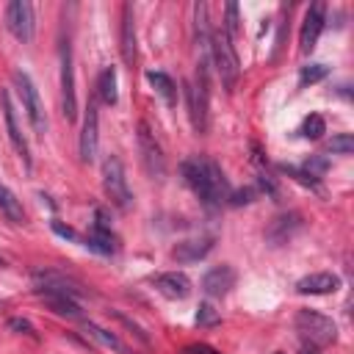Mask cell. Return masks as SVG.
Listing matches in <instances>:
<instances>
[{"label": "cell", "mask_w": 354, "mask_h": 354, "mask_svg": "<svg viewBox=\"0 0 354 354\" xmlns=\"http://www.w3.org/2000/svg\"><path fill=\"white\" fill-rule=\"evenodd\" d=\"M97 97L105 102V105H116L119 94H116V69L113 66H105L97 77Z\"/></svg>", "instance_id": "21"}, {"label": "cell", "mask_w": 354, "mask_h": 354, "mask_svg": "<svg viewBox=\"0 0 354 354\" xmlns=\"http://www.w3.org/2000/svg\"><path fill=\"white\" fill-rule=\"evenodd\" d=\"M326 75H329V66H326V64H310V66L301 69V75H299V86L318 83V80H324Z\"/></svg>", "instance_id": "26"}, {"label": "cell", "mask_w": 354, "mask_h": 354, "mask_svg": "<svg viewBox=\"0 0 354 354\" xmlns=\"http://www.w3.org/2000/svg\"><path fill=\"white\" fill-rule=\"evenodd\" d=\"M210 64L205 61H196V77L194 83L188 86L185 97H188V116H191V124L196 133H205L207 130V102H210Z\"/></svg>", "instance_id": "3"}, {"label": "cell", "mask_w": 354, "mask_h": 354, "mask_svg": "<svg viewBox=\"0 0 354 354\" xmlns=\"http://www.w3.org/2000/svg\"><path fill=\"white\" fill-rule=\"evenodd\" d=\"M210 66H216L221 86L227 91H235L241 66H238V55L232 50V39L224 30H213V36H210Z\"/></svg>", "instance_id": "2"}, {"label": "cell", "mask_w": 354, "mask_h": 354, "mask_svg": "<svg viewBox=\"0 0 354 354\" xmlns=\"http://www.w3.org/2000/svg\"><path fill=\"white\" fill-rule=\"evenodd\" d=\"M235 288V268L232 266H216L202 277V290L207 296H227Z\"/></svg>", "instance_id": "16"}, {"label": "cell", "mask_w": 354, "mask_h": 354, "mask_svg": "<svg viewBox=\"0 0 354 354\" xmlns=\"http://www.w3.org/2000/svg\"><path fill=\"white\" fill-rule=\"evenodd\" d=\"M102 188H105L108 199H111L116 207L127 210V207L133 205V194H130V188H127L124 166H122V160H119L116 155H108V158L102 160Z\"/></svg>", "instance_id": "6"}, {"label": "cell", "mask_w": 354, "mask_h": 354, "mask_svg": "<svg viewBox=\"0 0 354 354\" xmlns=\"http://www.w3.org/2000/svg\"><path fill=\"white\" fill-rule=\"evenodd\" d=\"M299 224H301V221H299V216H296V213L277 216V218H274V224H271V230H268V238H271L274 243H282V241H288V238H290V232H293Z\"/></svg>", "instance_id": "23"}, {"label": "cell", "mask_w": 354, "mask_h": 354, "mask_svg": "<svg viewBox=\"0 0 354 354\" xmlns=\"http://www.w3.org/2000/svg\"><path fill=\"white\" fill-rule=\"evenodd\" d=\"M0 108H3L6 130H8V138H11L14 149L19 152V158L25 160V166H30V155H28V141H25V136H22L19 124H17V116H14V105H11V97H8V91H6V88L0 91Z\"/></svg>", "instance_id": "13"}, {"label": "cell", "mask_w": 354, "mask_h": 354, "mask_svg": "<svg viewBox=\"0 0 354 354\" xmlns=\"http://www.w3.org/2000/svg\"><path fill=\"white\" fill-rule=\"evenodd\" d=\"M53 230H55L58 235H64V238H72V241H80V238H77V232H75L72 227H64L61 221H53Z\"/></svg>", "instance_id": "33"}, {"label": "cell", "mask_w": 354, "mask_h": 354, "mask_svg": "<svg viewBox=\"0 0 354 354\" xmlns=\"http://www.w3.org/2000/svg\"><path fill=\"white\" fill-rule=\"evenodd\" d=\"M324 25H326V6H324V3H313V6L307 8V14H304L301 30H299V50H301L304 55L313 53L315 41H318V36H321V30H324Z\"/></svg>", "instance_id": "11"}, {"label": "cell", "mask_w": 354, "mask_h": 354, "mask_svg": "<svg viewBox=\"0 0 354 354\" xmlns=\"http://www.w3.org/2000/svg\"><path fill=\"white\" fill-rule=\"evenodd\" d=\"M313 354H315V351H313Z\"/></svg>", "instance_id": "35"}, {"label": "cell", "mask_w": 354, "mask_h": 354, "mask_svg": "<svg viewBox=\"0 0 354 354\" xmlns=\"http://www.w3.org/2000/svg\"><path fill=\"white\" fill-rule=\"evenodd\" d=\"M39 299L58 315H66V318H80V304L72 299V296H64V293H47V290H39Z\"/></svg>", "instance_id": "19"}, {"label": "cell", "mask_w": 354, "mask_h": 354, "mask_svg": "<svg viewBox=\"0 0 354 354\" xmlns=\"http://www.w3.org/2000/svg\"><path fill=\"white\" fill-rule=\"evenodd\" d=\"M277 354H279V351H277Z\"/></svg>", "instance_id": "34"}, {"label": "cell", "mask_w": 354, "mask_h": 354, "mask_svg": "<svg viewBox=\"0 0 354 354\" xmlns=\"http://www.w3.org/2000/svg\"><path fill=\"white\" fill-rule=\"evenodd\" d=\"M221 321V315H218V310L213 307V304H199V313H196V324L199 326H216Z\"/></svg>", "instance_id": "27"}, {"label": "cell", "mask_w": 354, "mask_h": 354, "mask_svg": "<svg viewBox=\"0 0 354 354\" xmlns=\"http://www.w3.org/2000/svg\"><path fill=\"white\" fill-rule=\"evenodd\" d=\"M147 80L152 83V88H155L169 105H177V83H174L166 72H147Z\"/></svg>", "instance_id": "22"}, {"label": "cell", "mask_w": 354, "mask_h": 354, "mask_svg": "<svg viewBox=\"0 0 354 354\" xmlns=\"http://www.w3.org/2000/svg\"><path fill=\"white\" fill-rule=\"evenodd\" d=\"M83 329H86V335H91L97 343H102V346H108V348H113V351L127 354V346H124L113 332H108V329H102V326H97V324H91V321H86Z\"/></svg>", "instance_id": "24"}, {"label": "cell", "mask_w": 354, "mask_h": 354, "mask_svg": "<svg viewBox=\"0 0 354 354\" xmlns=\"http://www.w3.org/2000/svg\"><path fill=\"white\" fill-rule=\"evenodd\" d=\"M296 329L304 340H310L313 346H329L337 340V326L332 318L315 313V310H299L296 313Z\"/></svg>", "instance_id": "5"}, {"label": "cell", "mask_w": 354, "mask_h": 354, "mask_svg": "<svg viewBox=\"0 0 354 354\" xmlns=\"http://www.w3.org/2000/svg\"><path fill=\"white\" fill-rule=\"evenodd\" d=\"M252 196H254V191L243 188V191H230L227 199H232V205H246V202H252Z\"/></svg>", "instance_id": "31"}, {"label": "cell", "mask_w": 354, "mask_h": 354, "mask_svg": "<svg viewBox=\"0 0 354 354\" xmlns=\"http://www.w3.org/2000/svg\"><path fill=\"white\" fill-rule=\"evenodd\" d=\"M0 213L11 221V224H22L25 221V210H22V202L17 199V194L6 185V183H0Z\"/></svg>", "instance_id": "20"}, {"label": "cell", "mask_w": 354, "mask_h": 354, "mask_svg": "<svg viewBox=\"0 0 354 354\" xmlns=\"http://www.w3.org/2000/svg\"><path fill=\"white\" fill-rule=\"evenodd\" d=\"M224 17H227V19H224V28H221V30H224V33L232 39V36L238 33V6H235V3H227Z\"/></svg>", "instance_id": "29"}, {"label": "cell", "mask_w": 354, "mask_h": 354, "mask_svg": "<svg viewBox=\"0 0 354 354\" xmlns=\"http://www.w3.org/2000/svg\"><path fill=\"white\" fill-rule=\"evenodd\" d=\"M210 249H213V238H210V235L188 238V241H180V243L171 249V257L180 260V263H196V260H202Z\"/></svg>", "instance_id": "17"}, {"label": "cell", "mask_w": 354, "mask_h": 354, "mask_svg": "<svg viewBox=\"0 0 354 354\" xmlns=\"http://www.w3.org/2000/svg\"><path fill=\"white\" fill-rule=\"evenodd\" d=\"M6 28L17 41H30L36 22H33V6L25 0H11L6 6Z\"/></svg>", "instance_id": "8"}, {"label": "cell", "mask_w": 354, "mask_h": 354, "mask_svg": "<svg viewBox=\"0 0 354 354\" xmlns=\"http://www.w3.org/2000/svg\"><path fill=\"white\" fill-rule=\"evenodd\" d=\"M183 354H221V351H216V348L207 346V343H191V346L183 348Z\"/></svg>", "instance_id": "32"}, {"label": "cell", "mask_w": 354, "mask_h": 354, "mask_svg": "<svg viewBox=\"0 0 354 354\" xmlns=\"http://www.w3.org/2000/svg\"><path fill=\"white\" fill-rule=\"evenodd\" d=\"M138 149H141V160H144V169L152 180H163L166 174V158H163V149L155 138V133L149 130L147 122H138Z\"/></svg>", "instance_id": "7"}, {"label": "cell", "mask_w": 354, "mask_h": 354, "mask_svg": "<svg viewBox=\"0 0 354 354\" xmlns=\"http://www.w3.org/2000/svg\"><path fill=\"white\" fill-rule=\"evenodd\" d=\"M152 288L158 293H163L166 299H185L191 293V279L183 271H163V274L152 277Z\"/></svg>", "instance_id": "14"}, {"label": "cell", "mask_w": 354, "mask_h": 354, "mask_svg": "<svg viewBox=\"0 0 354 354\" xmlns=\"http://www.w3.org/2000/svg\"><path fill=\"white\" fill-rule=\"evenodd\" d=\"M61 94H64V116L72 122L77 116V97H75V69H72L69 39L61 41Z\"/></svg>", "instance_id": "9"}, {"label": "cell", "mask_w": 354, "mask_h": 354, "mask_svg": "<svg viewBox=\"0 0 354 354\" xmlns=\"http://www.w3.org/2000/svg\"><path fill=\"white\" fill-rule=\"evenodd\" d=\"M340 288V277L332 271H318V274H307L296 282V290L301 296H324V293H335Z\"/></svg>", "instance_id": "15"}, {"label": "cell", "mask_w": 354, "mask_h": 354, "mask_svg": "<svg viewBox=\"0 0 354 354\" xmlns=\"http://www.w3.org/2000/svg\"><path fill=\"white\" fill-rule=\"evenodd\" d=\"M33 282H36V290L64 293V296H72V299H77V296L86 293L77 279H72V277H66V274H61V271H50V268L33 271Z\"/></svg>", "instance_id": "10"}, {"label": "cell", "mask_w": 354, "mask_h": 354, "mask_svg": "<svg viewBox=\"0 0 354 354\" xmlns=\"http://www.w3.org/2000/svg\"><path fill=\"white\" fill-rule=\"evenodd\" d=\"M354 149V138L348 133H340V136H332L329 141V152H337V155H351Z\"/></svg>", "instance_id": "28"}, {"label": "cell", "mask_w": 354, "mask_h": 354, "mask_svg": "<svg viewBox=\"0 0 354 354\" xmlns=\"http://www.w3.org/2000/svg\"><path fill=\"white\" fill-rule=\"evenodd\" d=\"M122 58L124 64H136V19H133V6H122Z\"/></svg>", "instance_id": "18"}, {"label": "cell", "mask_w": 354, "mask_h": 354, "mask_svg": "<svg viewBox=\"0 0 354 354\" xmlns=\"http://www.w3.org/2000/svg\"><path fill=\"white\" fill-rule=\"evenodd\" d=\"M304 138H321L324 133H326V122H324V116L321 113H310L304 122H301V130H299Z\"/></svg>", "instance_id": "25"}, {"label": "cell", "mask_w": 354, "mask_h": 354, "mask_svg": "<svg viewBox=\"0 0 354 354\" xmlns=\"http://www.w3.org/2000/svg\"><path fill=\"white\" fill-rule=\"evenodd\" d=\"M8 329H14V332H19V335H30V337H36L33 324L25 321V318H8Z\"/></svg>", "instance_id": "30"}, {"label": "cell", "mask_w": 354, "mask_h": 354, "mask_svg": "<svg viewBox=\"0 0 354 354\" xmlns=\"http://www.w3.org/2000/svg\"><path fill=\"white\" fill-rule=\"evenodd\" d=\"M14 88H17V94H19L22 111L28 113V119H30L33 130H36L39 136H44V130H47V119H44V105H41L39 88L33 86V80H30V75H28L25 69H17V72H14Z\"/></svg>", "instance_id": "4"}, {"label": "cell", "mask_w": 354, "mask_h": 354, "mask_svg": "<svg viewBox=\"0 0 354 354\" xmlns=\"http://www.w3.org/2000/svg\"><path fill=\"white\" fill-rule=\"evenodd\" d=\"M97 141H100V116H97V105L91 102L86 108L83 116V130H80V160L91 163L97 155Z\"/></svg>", "instance_id": "12"}, {"label": "cell", "mask_w": 354, "mask_h": 354, "mask_svg": "<svg viewBox=\"0 0 354 354\" xmlns=\"http://www.w3.org/2000/svg\"><path fill=\"white\" fill-rule=\"evenodd\" d=\"M180 171H183V180L188 183V188L199 196V202L207 210L221 207V202L230 196V183L216 160H210L205 155H194L180 163Z\"/></svg>", "instance_id": "1"}]
</instances>
